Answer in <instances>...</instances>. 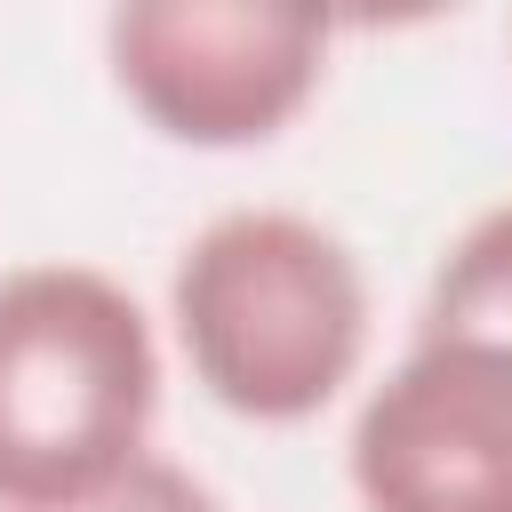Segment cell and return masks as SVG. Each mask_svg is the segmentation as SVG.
Segmentation results:
<instances>
[{
  "instance_id": "cell-5",
  "label": "cell",
  "mask_w": 512,
  "mask_h": 512,
  "mask_svg": "<svg viewBox=\"0 0 512 512\" xmlns=\"http://www.w3.org/2000/svg\"><path fill=\"white\" fill-rule=\"evenodd\" d=\"M416 336H488V344H512V200L488 208V216H472L456 232V248L432 272Z\"/></svg>"
},
{
  "instance_id": "cell-4",
  "label": "cell",
  "mask_w": 512,
  "mask_h": 512,
  "mask_svg": "<svg viewBox=\"0 0 512 512\" xmlns=\"http://www.w3.org/2000/svg\"><path fill=\"white\" fill-rule=\"evenodd\" d=\"M352 488L368 512H512V344L416 336L360 400Z\"/></svg>"
},
{
  "instance_id": "cell-1",
  "label": "cell",
  "mask_w": 512,
  "mask_h": 512,
  "mask_svg": "<svg viewBox=\"0 0 512 512\" xmlns=\"http://www.w3.org/2000/svg\"><path fill=\"white\" fill-rule=\"evenodd\" d=\"M168 320L216 408L248 424H304L360 376L368 272L296 208H224L176 256Z\"/></svg>"
},
{
  "instance_id": "cell-3",
  "label": "cell",
  "mask_w": 512,
  "mask_h": 512,
  "mask_svg": "<svg viewBox=\"0 0 512 512\" xmlns=\"http://www.w3.org/2000/svg\"><path fill=\"white\" fill-rule=\"evenodd\" d=\"M104 56L120 96L176 144L240 152L280 136L328 64V24L312 8L248 0H128L104 16Z\"/></svg>"
},
{
  "instance_id": "cell-6",
  "label": "cell",
  "mask_w": 512,
  "mask_h": 512,
  "mask_svg": "<svg viewBox=\"0 0 512 512\" xmlns=\"http://www.w3.org/2000/svg\"><path fill=\"white\" fill-rule=\"evenodd\" d=\"M56 512H224V496H216L208 480H192L184 464L144 456V464H128L112 488H96V496H80V504H56Z\"/></svg>"
},
{
  "instance_id": "cell-2",
  "label": "cell",
  "mask_w": 512,
  "mask_h": 512,
  "mask_svg": "<svg viewBox=\"0 0 512 512\" xmlns=\"http://www.w3.org/2000/svg\"><path fill=\"white\" fill-rule=\"evenodd\" d=\"M152 416V320L112 272H0V512H56L112 488L152 456Z\"/></svg>"
}]
</instances>
